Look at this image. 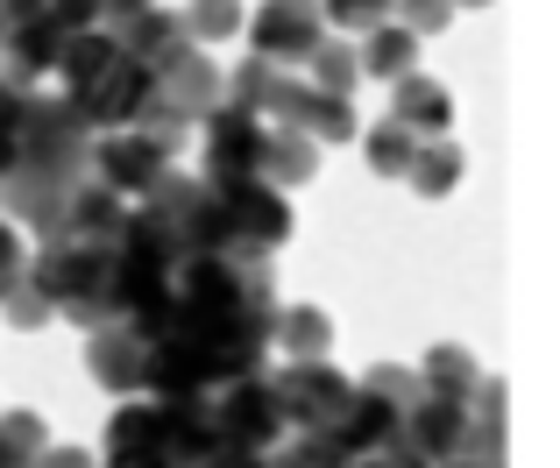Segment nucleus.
Masks as SVG:
<instances>
[{
  "mask_svg": "<svg viewBox=\"0 0 560 468\" xmlns=\"http://www.w3.org/2000/svg\"><path fill=\"white\" fill-rule=\"evenodd\" d=\"M277 412H284V426H341V412L355 405V384L348 376H334L327 362H284V376H277Z\"/></svg>",
  "mask_w": 560,
  "mask_h": 468,
  "instance_id": "nucleus-1",
  "label": "nucleus"
},
{
  "mask_svg": "<svg viewBox=\"0 0 560 468\" xmlns=\"http://www.w3.org/2000/svg\"><path fill=\"white\" fill-rule=\"evenodd\" d=\"M85 171H93V185H107L114 199H142L171 171V156L156 150L142 128H107V142L85 150Z\"/></svg>",
  "mask_w": 560,
  "mask_h": 468,
  "instance_id": "nucleus-2",
  "label": "nucleus"
},
{
  "mask_svg": "<svg viewBox=\"0 0 560 468\" xmlns=\"http://www.w3.org/2000/svg\"><path fill=\"white\" fill-rule=\"evenodd\" d=\"M242 28L256 36V57H262V65H284V71H299L305 57H313V43L327 36L319 0H270V8H262L256 22H242Z\"/></svg>",
  "mask_w": 560,
  "mask_h": 468,
  "instance_id": "nucleus-3",
  "label": "nucleus"
},
{
  "mask_svg": "<svg viewBox=\"0 0 560 468\" xmlns=\"http://www.w3.org/2000/svg\"><path fill=\"white\" fill-rule=\"evenodd\" d=\"M256 142H262V121L248 107H213V128H206V185L256 178Z\"/></svg>",
  "mask_w": 560,
  "mask_h": 468,
  "instance_id": "nucleus-4",
  "label": "nucleus"
},
{
  "mask_svg": "<svg viewBox=\"0 0 560 468\" xmlns=\"http://www.w3.org/2000/svg\"><path fill=\"white\" fill-rule=\"evenodd\" d=\"M390 85H397V93H390V121H397V128H411L419 142L447 136V121H454L447 85H440V79H425V71H405V79H390Z\"/></svg>",
  "mask_w": 560,
  "mask_h": 468,
  "instance_id": "nucleus-5",
  "label": "nucleus"
},
{
  "mask_svg": "<svg viewBox=\"0 0 560 468\" xmlns=\"http://www.w3.org/2000/svg\"><path fill=\"white\" fill-rule=\"evenodd\" d=\"M85 362H93V376H100L107 390L136 398V390H142V362H150V341H142L136 327H93V348H85Z\"/></svg>",
  "mask_w": 560,
  "mask_h": 468,
  "instance_id": "nucleus-6",
  "label": "nucleus"
},
{
  "mask_svg": "<svg viewBox=\"0 0 560 468\" xmlns=\"http://www.w3.org/2000/svg\"><path fill=\"white\" fill-rule=\"evenodd\" d=\"M319 164V142H305L299 128H270L262 121V142H256V178L262 185H305Z\"/></svg>",
  "mask_w": 560,
  "mask_h": 468,
  "instance_id": "nucleus-7",
  "label": "nucleus"
},
{
  "mask_svg": "<svg viewBox=\"0 0 560 468\" xmlns=\"http://www.w3.org/2000/svg\"><path fill=\"white\" fill-rule=\"evenodd\" d=\"M270 334L284 341L291 362H319L327 341H334V319L319 313V305H284V313H270Z\"/></svg>",
  "mask_w": 560,
  "mask_h": 468,
  "instance_id": "nucleus-8",
  "label": "nucleus"
},
{
  "mask_svg": "<svg viewBox=\"0 0 560 468\" xmlns=\"http://www.w3.org/2000/svg\"><path fill=\"white\" fill-rule=\"evenodd\" d=\"M355 57H362V79H405V71H419V36L397 22H376Z\"/></svg>",
  "mask_w": 560,
  "mask_h": 468,
  "instance_id": "nucleus-9",
  "label": "nucleus"
},
{
  "mask_svg": "<svg viewBox=\"0 0 560 468\" xmlns=\"http://www.w3.org/2000/svg\"><path fill=\"white\" fill-rule=\"evenodd\" d=\"M305 85H313V93H341L348 100L362 85V57L348 50V43H327V36H319L313 57H305Z\"/></svg>",
  "mask_w": 560,
  "mask_h": 468,
  "instance_id": "nucleus-10",
  "label": "nucleus"
},
{
  "mask_svg": "<svg viewBox=\"0 0 560 468\" xmlns=\"http://www.w3.org/2000/svg\"><path fill=\"white\" fill-rule=\"evenodd\" d=\"M299 136H305V142H355L362 121H355V107H348L341 93H313V100L299 107Z\"/></svg>",
  "mask_w": 560,
  "mask_h": 468,
  "instance_id": "nucleus-11",
  "label": "nucleus"
},
{
  "mask_svg": "<svg viewBox=\"0 0 560 468\" xmlns=\"http://www.w3.org/2000/svg\"><path fill=\"white\" fill-rule=\"evenodd\" d=\"M419 384L433 390V398H468V390H476V362H468L462 348H433V355L419 362Z\"/></svg>",
  "mask_w": 560,
  "mask_h": 468,
  "instance_id": "nucleus-12",
  "label": "nucleus"
},
{
  "mask_svg": "<svg viewBox=\"0 0 560 468\" xmlns=\"http://www.w3.org/2000/svg\"><path fill=\"white\" fill-rule=\"evenodd\" d=\"M405 178L419 185L425 199H440L454 178H462V150H454V142H440V136H433V142H419V156H411V171H405Z\"/></svg>",
  "mask_w": 560,
  "mask_h": 468,
  "instance_id": "nucleus-13",
  "label": "nucleus"
},
{
  "mask_svg": "<svg viewBox=\"0 0 560 468\" xmlns=\"http://www.w3.org/2000/svg\"><path fill=\"white\" fill-rule=\"evenodd\" d=\"M242 0H191L185 8V36L191 43H228V36H242Z\"/></svg>",
  "mask_w": 560,
  "mask_h": 468,
  "instance_id": "nucleus-14",
  "label": "nucleus"
},
{
  "mask_svg": "<svg viewBox=\"0 0 560 468\" xmlns=\"http://www.w3.org/2000/svg\"><path fill=\"white\" fill-rule=\"evenodd\" d=\"M411 156H419V136H411V128H397V121L370 128V164L383 171V178H405Z\"/></svg>",
  "mask_w": 560,
  "mask_h": 468,
  "instance_id": "nucleus-15",
  "label": "nucleus"
},
{
  "mask_svg": "<svg viewBox=\"0 0 560 468\" xmlns=\"http://www.w3.org/2000/svg\"><path fill=\"white\" fill-rule=\"evenodd\" d=\"M0 319H8V327H43V319H50V299L22 277V284L0 291Z\"/></svg>",
  "mask_w": 560,
  "mask_h": 468,
  "instance_id": "nucleus-16",
  "label": "nucleus"
},
{
  "mask_svg": "<svg viewBox=\"0 0 560 468\" xmlns=\"http://www.w3.org/2000/svg\"><path fill=\"white\" fill-rule=\"evenodd\" d=\"M319 22H334V28H376V22H390V0H319Z\"/></svg>",
  "mask_w": 560,
  "mask_h": 468,
  "instance_id": "nucleus-17",
  "label": "nucleus"
},
{
  "mask_svg": "<svg viewBox=\"0 0 560 468\" xmlns=\"http://www.w3.org/2000/svg\"><path fill=\"white\" fill-rule=\"evenodd\" d=\"M447 8H454V0H390L397 28H411V36H433V28H447Z\"/></svg>",
  "mask_w": 560,
  "mask_h": 468,
  "instance_id": "nucleus-18",
  "label": "nucleus"
},
{
  "mask_svg": "<svg viewBox=\"0 0 560 468\" xmlns=\"http://www.w3.org/2000/svg\"><path fill=\"white\" fill-rule=\"evenodd\" d=\"M22 270H28L22 234H14V227H0V291H8V284H22Z\"/></svg>",
  "mask_w": 560,
  "mask_h": 468,
  "instance_id": "nucleus-19",
  "label": "nucleus"
},
{
  "mask_svg": "<svg viewBox=\"0 0 560 468\" xmlns=\"http://www.w3.org/2000/svg\"><path fill=\"white\" fill-rule=\"evenodd\" d=\"M440 468H497V461H476V455H454V461H440Z\"/></svg>",
  "mask_w": 560,
  "mask_h": 468,
  "instance_id": "nucleus-20",
  "label": "nucleus"
},
{
  "mask_svg": "<svg viewBox=\"0 0 560 468\" xmlns=\"http://www.w3.org/2000/svg\"><path fill=\"white\" fill-rule=\"evenodd\" d=\"M462 8H476V0H462Z\"/></svg>",
  "mask_w": 560,
  "mask_h": 468,
  "instance_id": "nucleus-21",
  "label": "nucleus"
}]
</instances>
